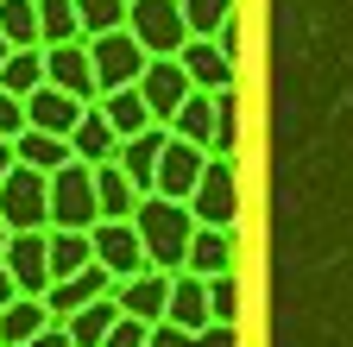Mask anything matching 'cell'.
Segmentation results:
<instances>
[{
	"label": "cell",
	"mask_w": 353,
	"mask_h": 347,
	"mask_svg": "<svg viewBox=\"0 0 353 347\" xmlns=\"http://www.w3.org/2000/svg\"><path fill=\"white\" fill-rule=\"evenodd\" d=\"M76 13H82V32L88 38H101V32H120L126 26L132 0H76Z\"/></svg>",
	"instance_id": "f546056e"
},
{
	"label": "cell",
	"mask_w": 353,
	"mask_h": 347,
	"mask_svg": "<svg viewBox=\"0 0 353 347\" xmlns=\"http://www.w3.org/2000/svg\"><path fill=\"white\" fill-rule=\"evenodd\" d=\"M101 221V190H95V164L70 158L51 170V228H95Z\"/></svg>",
	"instance_id": "7a4b0ae2"
},
{
	"label": "cell",
	"mask_w": 353,
	"mask_h": 347,
	"mask_svg": "<svg viewBox=\"0 0 353 347\" xmlns=\"http://www.w3.org/2000/svg\"><path fill=\"white\" fill-rule=\"evenodd\" d=\"M240 146V108H234V89L214 95V158H234Z\"/></svg>",
	"instance_id": "1f68e13d"
},
{
	"label": "cell",
	"mask_w": 353,
	"mask_h": 347,
	"mask_svg": "<svg viewBox=\"0 0 353 347\" xmlns=\"http://www.w3.org/2000/svg\"><path fill=\"white\" fill-rule=\"evenodd\" d=\"M32 347H76V335H70L63 322H51V328H44V335H38Z\"/></svg>",
	"instance_id": "f35d334b"
},
{
	"label": "cell",
	"mask_w": 353,
	"mask_h": 347,
	"mask_svg": "<svg viewBox=\"0 0 353 347\" xmlns=\"http://www.w3.org/2000/svg\"><path fill=\"white\" fill-rule=\"evenodd\" d=\"M208 158H214V152H202V146H190V139L170 133V146H164V158H158V196L190 202L196 184H202V170H208Z\"/></svg>",
	"instance_id": "30bf717a"
},
{
	"label": "cell",
	"mask_w": 353,
	"mask_h": 347,
	"mask_svg": "<svg viewBox=\"0 0 353 347\" xmlns=\"http://www.w3.org/2000/svg\"><path fill=\"white\" fill-rule=\"evenodd\" d=\"M88 51H95V76H101V95L108 89H132V82L145 76V63H152V51L132 38V26H120V32H101V38H88Z\"/></svg>",
	"instance_id": "5b68a950"
},
{
	"label": "cell",
	"mask_w": 353,
	"mask_h": 347,
	"mask_svg": "<svg viewBox=\"0 0 353 347\" xmlns=\"http://www.w3.org/2000/svg\"><path fill=\"white\" fill-rule=\"evenodd\" d=\"M44 82H51V63H44V45H26L7 57V70H0V89L7 95H38Z\"/></svg>",
	"instance_id": "d4e9b609"
},
{
	"label": "cell",
	"mask_w": 353,
	"mask_h": 347,
	"mask_svg": "<svg viewBox=\"0 0 353 347\" xmlns=\"http://www.w3.org/2000/svg\"><path fill=\"white\" fill-rule=\"evenodd\" d=\"M234 13H240L234 0H183V19H190V32H196V38H214Z\"/></svg>",
	"instance_id": "4dcf8cb0"
},
{
	"label": "cell",
	"mask_w": 353,
	"mask_h": 347,
	"mask_svg": "<svg viewBox=\"0 0 353 347\" xmlns=\"http://www.w3.org/2000/svg\"><path fill=\"white\" fill-rule=\"evenodd\" d=\"M7 240H13V228H7V215H0V252H7Z\"/></svg>",
	"instance_id": "7bdbcfd3"
},
{
	"label": "cell",
	"mask_w": 353,
	"mask_h": 347,
	"mask_svg": "<svg viewBox=\"0 0 353 347\" xmlns=\"http://www.w3.org/2000/svg\"><path fill=\"white\" fill-rule=\"evenodd\" d=\"M70 146H76V158H82V164H108V158H120V133H114V120L101 114V101L76 120Z\"/></svg>",
	"instance_id": "ffe728a7"
},
{
	"label": "cell",
	"mask_w": 353,
	"mask_h": 347,
	"mask_svg": "<svg viewBox=\"0 0 353 347\" xmlns=\"http://www.w3.org/2000/svg\"><path fill=\"white\" fill-rule=\"evenodd\" d=\"M234 252H240L234 228H196L183 272H196V278H221V272H234Z\"/></svg>",
	"instance_id": "d6986e66"
},
{
	"label": "cell",
	"mask_w": 353,
	"mask_h": 347,
	"mask_svg": "<svg viewBox=\"0 0 353 347\" xmlns=\"http://www.w3.org/2000/svg\"><path fill=\"white\" fill-rule=\"evenodd\" d=\"M190 208H196V221H202V228H234V221H240V184H234V158H208V170H202V184H196Z\"/></svg>",
	"instance_id": "52a82bcc"
},
{
	"label": "cell",
	"mask_w": 353,
	"mask_h": 347,
	"mask_svg": "<svg viewBox=\"0 0 353 347\" xmlns=\"http://www.w3.org/2000/svg\"><path fill=\"white\" fill-rule=\"evenodd\" d=\"M164 146H170V126H145L139 139H120V164H126V177L139 184V196L158 190V158H164Z\"/></svg>",
	"instance_id": "ac0fdd59"
},
{
	"label": "cell",
	"mask_w": 353,
	"mask_h": 347,
	"mask_svg": "<svg viewBox=\"0 0 353 347\" xmlns=\"http://www.w3.org/2000/svg\"><path fill=\"white\" fill-rule=\"evenodd\" d=\"M196 347H240V335H234V322H214L196 335Z\"/></svg>",
	"instance_id": "8d00e7d4"
},
{
	"label": "cell",
	"mask_w": 353,
	"mask_h": 347,
	"mask_svg": "<svg viewBox=\"0 0 353 347\" xmlns=\"http://www.w3.org/2000/svg\"><path fill=\"white\" fill-rule=\"evenodd\" d=\"M176 57H183V70H190V82H196V89H208V95L234 89V57L221 51L214 38H190V45L176 51Z\"/></svg>",
	"instance_id": "e0dca14e"
},
{
	"label": "cell",
	"mask_w": 353,
	"mask_h": 347,
	"mask_svg": "<svg viewBox=\"0 0 353 347\" xmlns=\"http://www.w3.org/2000/svg\"><path fill=\"white\" fill-rule=\"evenodd\" d=\"M88 108H95V101L57 89V82H44L38 95H26V114H32V126H44V133H76V120H82Z\"/></svg>",
	"instance_id": "9a60e30c"
},
{
	"label": "cell",
	"mask_w": 353,
	"mask_h": 347,
	"mask_svg": "<svg viewBox=\"0 0 353 347\" xmlns=\"http://www.w3.org/2000/svg\"><path fill=\"white\" fill-rule=\"evenodd\" d=\"M120 316H126V310H120V297L108 290V297H95V303H82V310H76L63 328L76 335V347H101V341L114 335V322H120Z\"/></svg>",
	"instance_id": "cb8c5ba5"
},
{
	"label": "cell",
	"mask_w": 353,
	"mask_h": 347,
	"mask_svg": "<svg viewBox=\"0 0 353 347\" xmlns=\"http://www.w3.org/2000/svg\"><path fill=\"white\" fill-rule=\"evenodd\" d=\"M114 297H120V310H126L132 322H164V316H170V272L145 266V272L120 278V284H114Z\"/></svg>",
	"instance_id": "7c38bea8"
},
{
	"label": "cell",
	"mask_w": 353,
	"mask_h": 347,
	"mask_svg": "<svg viewBox=\"0 0 353 347\" xmlns=\"http://www.w3.org/2000/svg\"><path fill=\"white\" fill-rule=\"evenodd\" d=\"M7 57H13V38H7V32H0V70H7Z\"/></svg>",
	"instance_id": "b9f144b4"
},
{
	"label": "cell",
	"mask_w": 353,
	"mask_h": 347,
	"mask_svg": "<svg viewBox=\"0 0 353 347\" xmlns=\"http://www.w3.org/2000/svg\"><path fill=\"white\" fill-rule=\"evenodd\" d=\"M32 126V114H26V95H7L0 89V139H19Z\"/></svg>",
	"instance_id": "836d02e7"
},
{
	"label": "cell",
	"mask_w": 353,
	"mask_h": 347,
	"mask_svg": "<svg viewBox=\"0 0 353 347\" xmlns=\"http://www.w3.org/2000/svg\"><path fill=\"white\" fill-rule=\"evenodd\" d=\"M126 26H132V38H139L152 57H176V51L196 38L190 19H183V0H132Z\"/></svg>",
	"instance_id": "3957f363"
},
{
	"label": "cell",
	"mask_w": 353,
	"mask_h": 347,
	"mask_svg": "<svg viewBox=\"0 0 353 347\" xmlns=\"http://www.w3.org/2000/svg\"><path fill=\"white\" fill-rule=\"evenodd\" d=\"M13 297H19V278L7 272V259H0V310H7V303H13Z\"/></svg>",
	"instance_id": "ab89813d"
},
{
	"label": "cell",
	"mask_w": 353,
	"mask_h": 347,
	"mask_svg": "<svg viewBox=\"0 0 353 347\" xmlns=\"http://www.w3.org/2000/svg\"><path fill=\"white\" fill-rule=\"evenodd\" d=\"M57 322V310H51V303H44V297H13L7 303V310H0V347H32L44 328H51Z\"/></svg>",
	"instance_id": "5bb4252c"
},
{
	"label": "cell",
	"mask_w": 353,
	"mask_h": 347,
	"mask_svg": "<svg viewBox=\"0 0 353 347\" xmlns=\"http://www.w3.org/2000/svg\"><path fill=\"white\" fill-rule=\"evenodd\" d=\"M82 266H95V234L88 228H51V272L70 278Z\"/></svg>",
	"instance_id": "4316f807"
},
{
	"label": "cell",
	"mask_w": 353,
	"mask_h": 347,
	"mask_svg": "<svg viewBox=\"0 0 353 347\" xmlns=\"http://www.w3.org/2000/svg\"><path fill=\"white\" fill-rule=\"evenodd\" d=\"M0 32L13 38V51L44 45V38H38V0H0Z\"/></svg>",
	"instance_id": "f1b7e54d"
},
{
	"label": "cell",
	"mask_w": 353,
	"mask_h": 347,
	"mask_svg": "<svg viewBox=\"0 0 353 347\" xmlns=\"http://www.w3.org/2000/svg\"><path fill=\"white\" fill-rule=\"evenodd\" d=\"M139 95L152 101L158 126H170V120H176V108L196 95V82H190L183 57H152V63H145V76H139Z\"/></svg>",
	"instance_id": "ba28073f"
},
{
	"label": "cell",
	"mask_w": 353,
	"mask_h": 347,
	"mask_svg": "<svg viewBox=\"0 0 353 347\" xmlns=\"http://www.w3.org/2000/svg\"><path fill=\"white\" fill-rule=\"evenodd\" d=\"M19 164V152H13V139H0V184H7V170Z\"/></svg>",
	"instance_id": "60d3db41"
},
{
	"label": "cell",
	"mask_w": 353,
	"mask_h": 347,
	"mask_svg": "<svg viewBox=\"0 0 353 347\" xmlns=\"http://www.w3.org/2000/svg\"><path fill=\"white\" fill-rule=\"evenodd\" d=\"M214 45H221V51H228V57H240V13H234L228 26H221V32H214Z\"/></svg>",
	"instance_id": "74e56055"
},
{
	"label": "cell",
	"mask_w": 353,
	"mask_h": 347,
	"mask_svg": "<svg viewBox=\"0 0 353 347\" xmlns=\"http://www.w3.org/2000/svg\"><path fill=\"white\" fill-rule=\"evenodd\" d=\"M38 38H44V45L88 38V32H82V13H76V0H38Z\"/></svg>",
	"instance_id": "83f0119b"
},
{
	"label": "cell",
	"mask_w": 353,
	"mask_h": 347,
	"mask_svg": "<svg viewBox=\"0 0 353 347\" xmlns=\"http://www.w3.org/2000/svg\"><path fill=\"white\" fill-rule=\"evenodd\" d=\"M132 228H139L145 240V259L158 272H183V259H190V240H196V208L190 202H176V196H139V208H132Z\"/></svg>",
	"instance_id": "6da1fadb"
},
{
	"label": "cell",
	"mask_w": 353,
	"mask_h": 347,
	"mask_svg": "<svg viewBox=\"0 0 353 347\" xmlns=\"http://www.w3.org/2000/svg\"><path fill=\"white\" fill-rule=\"evenodd\" d=\"M145 341H152V322H132V316H120V322H114V335H108L101 347H145Z\"/></svg>",
	"instance_id": "e575fe53"
},
{
	"label": "cell",
	"mask_w": 353,
	"mask_h": 347,
	"mask_svg": "<svg viewBox=\"0 0 353 347\" xmlns=\"http://www.w3.org/2000/svg\"><path fill=\"white\" fill-rule=\"evenodd\" d=\"M0 215H7V228H51V177L32 164H13L7 184H0Z\"/></svg>",
	"instance_id": "277c9868"
},
{
	"label": "cell",
	"mask_w": 353,
	"mask_h": 347,
	"mask_svg": "<svg viewBox=\"0 0 353 347\" xmlns=\"http://www.w3.org/2000/svg\"><path fill=\"white\" fill-rule=\"evenodd\" d=\"M44 63H51V82L82 101H101V76H95V51L88 38H70V45H44Z\"/></svg>",
	"instance_id": "9c48e42d"
},
{
	"label": "cell",
	"mask_w": 353,
	"mask_h": 347,
	"mask_svg": "<svg viewBox=\"0 0 353 347\" xmlns=\"http://www.w3.org/2000/svg\"><path fill=\"white\" fill-rule=\"evenodd\" d=\"M164 322L190 328V335L214 328V310H208V278H196V272H170V316H164Z\"/></svg>",
	"instance_id": "2e32d148"
},
{
	"label": "cell",
	"mask_w": 353,
	"mask_h": 347,
	"mask_svg": "<svg viewBox=\"0 0 353 347\" xmlns=\"http://www.w3.org/2000/svg\"><path fill=\"white\" fill-rule=\"evenodd\" d=\"M13 152H19V164H32V170H63L70 158H76V146H70V133H44V126H26V133L13 139Z\"/></svg>",
	"instance_id": "7402d4cb"
},
{
	"label": "cell",
	"mask_w": 353,
	"mask_h": 347,
	"mask_svg": "<svg viewBox=\"0 0 353 347\" xmlns=\"http://www.w3.org/2000/svg\"><path fill=\"white\" fill-rule=\"evenodd\" d=\"M95 190H101V221H132V208H139V184L126 177L120 158L95 164Z\"/></svg>",
	"instance_id": "44dd1931"
},
{
	"label": "cell",
	"mask_w": 353,
	"mask_h": 347,
	"mask_svg": "<svg viewBox=\"0 0 353 347\" xmlns=\"http://www.w3.org/2000/svg\"><path fill=\"white\" fill-rule=\"evenodd\" d=\"M0 259H7V272L19 278L26 297H44V290L57 284V272H51V228H19Z\"/></svg>",
	"instance_id": "8992f818"
},
{
	"label": "cell",
	"mask_w": 353,
	"mask_h": 347,
	"mask_svg": "<svg viewBox=\"0 0 353 347\" xmlns=\"http://www.w3.org/2000/svg\"><path fill=\"white\" fill-rule=\"evenodd\" d=\"M170 133H176V139H190V146H202V152H214V95H208V89H196L183 108H176Z\"/></svg>",
	"instance_id": "484cf974"
},
{
	"label": "cell",
	"mask_w": 353,
	"mask_h": 347,
	"mask_svg": "<svg viewBox=\"0 0 353 347\" xmlns=\"http://www.w3.org/2000/svg\"><path fill=\"white\" fill-rule=\"evenodd\" d=\"M145 347H196V335L176 328V322H152V341H145Z\"/></svg>",
	"instance_id": "d590c367"
},
{
	"label": "cell",
	"mask_w": 353,
	"mask_h": 347,
	"mask_svg": "<svg viewBox=\"0 0 353 347\" xmlns=\"http://www.w3.org/2000/svg\"><path fill=\"white\" fill-rule=\"evenodd\" d=\"M120 278L101 266V259H95V266H82V272H70V278H57L51 290H44V303H51V310H57V322H70L76 310H82V303H95V297H108Z\"/></svg>",
	"instance_id": "4fadbf2b"
},
{
	"label": "cell",
	"mask_w": 353,
	"mask_h": 347,
	"mask_svg": "<svg viewBox=\"0 0 353 347\" xmlns=\"http://www.w3.org/2000/svg\"><path fill=\"white\" fill-rule=\"evenodd\" d=\"M101 114L114 120V133H120V139H139L145 126H158L152 101L139 95V82H132V89H108V95H101Z\"/></svg>",
	"instance_id": "603a6c76"
},
{
	"label": "cell",
	"mask_w": 353,
	"mask_h": 347,
	"mask_svg": "<svg viewBox=\"0 0 353 347\" xmlns=\"http://www.w3.org/2000/svg\"><path fill=\"white\" fill-rule=\"evenodd\" d=\"M208 310H214V322H240V278L234 272L208 278Z\"/></svg>",
	"instance_id": "d6a6232c"
},
{
	"label": "cell",
	"mask_w": 353,
	"mask_h": 347,
	"mask_svg": "<svg viewBox=\"0 0 353 347\" xmlns=\"http://www.w3.org/2000/svg\"><path fill=\"white\" fill-rule=\"evenodd\" d=\"M88 234H95V259H101L114 278H132V272L152 266V259H145V240H139L132 221H95Z\"/></svg>",
	"instance_id": "8fae6325"
}]
</instances>
